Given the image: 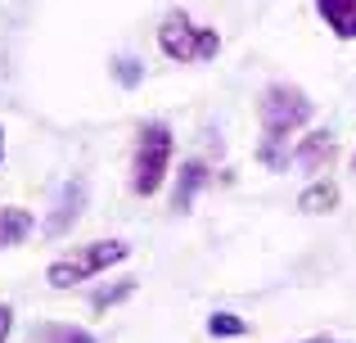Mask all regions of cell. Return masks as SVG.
Wrapping results in <instances>:
<instances>
[{"instance_id": "6da1fadb", "label": "cell", "mask_w": 356, "mask_h": 343, "mask_svg": "<svg viewBox=\"0 0 356 343\" xmlns=\"http://www.w3.org/2000/svg\"><path fill=\"white\" fill-rule=\"evenodd\" d=\"M307 122H312V99H307L302 90L289 86V81L266 86V95H261V131H266V141H261V163L275 168V172L289 168V154H280V145Z\"/></svg>"}, {"instance_id": "7a4b0ae2", "label": "cell", "mask_w": 356, "mask_h": 343, "mask_svg": "<svg viewBox=\"0 0 356 343\" xmlns=\"http://www.w3.org/2000/svg\"><path fill=\"white\" fill-rule=\"evenodd\" d=\"M127 253H131V248L122 244V239H99V244H86V248H77V253H68V257H59V262H50L45 280H50L54 289H72V285L90 280V276L108 271V266L122 262Z\"/></svg>"}, {"instance_id": "3957f363", "label": "cell", "mask_w": 356, "mask_h": 343, "mask_svg": "<svg viewBox=\"0 0 356 343\" xmlns=\"http://www.w3.org/2000/svg\"><path fill=\"white\" fill-rule=\"evenodd\" d=\"M158 45H163V54L176 59V63H203L221 50V36L212 32V27H194L185 14H172L158 27Z\"/></svg>"}, {"instance_id": "277c9868", "label": "cell", "mask_w": 356, "mask_h": 343, "mask_svg": "<svg viewBox=\"0 0 356 343\" xmlns=\"http://www.w3.org/2000/svg\"><path fill=\"white\" fill-rule=\"evenodd\" d=\"M167 163H172V131L163 122H149L140 131V145H136V176H131V190L136 194H158L167 176Z\"/></svg>"}, {"instance_id": "5b68a950", "label": "cell", "mask_w": 356, "mask_h": 343, "mask_svg": "<svg viewBox=\"0 0 356 343\" xmlns=\"http://www.w3.org/2000/svg\"><path fill=\"white\" fill-rule=\"evenodd\" d=\"M316 5H321V18L334 27V36L356 41V0H316Z\"/></svg>"}, {"instance_id": "8992f818", "label": "cell", "mask_w": 356, "mask_h": 343, "mask_svg": "<svg viewBox=\"0 0 356 343\" xmlns=\"http://www.w3.org/2000/svg\"><path fill=\"white\" fill-rule=\"evenodd\" d=\"M81 203H86V185L81 181H72V185H63V199H59V212L50 217V235H63V230L77 221V212H81Z\"/></svg>"}, {"instance_id": "52a82bcc", "label": "cell", "mask_w": 356, "mask_h": 343, "mask_svg": "<svg viewBox=\"0 0 356 343\" xmlns=\"http://www.w3.org/2000/svg\"><path fill=\"white\" fill-rule=\"evenodd\" d=\"M32 235V212L23 208H0V248H14Z\"/></svg>"}, {"instance_id": "ba28073f", "label": "cell", "mask_w": 356, "mask_h": 343, "mask_svg": "<svg viewBox=\"0 0 356 343\" xmlns=\"http://www.w3.org/2000/svg\"><path fill=\"white\" fill-rule=\"evenodd\" d=\"M298 208H302V212H334V208H339V185H334V181L307 185V190L298 194Z\"/></svg>"}, {"instance_id": "9c48e42d", "label": "cell", "mask_w": 356, "mask_h": 343, "mask_svg": "<svg viewBox=\"0 0 356 343\" xmlns=\"http://www.w3.org/2000/svg\"><path fill=\"white\" fill-rule=\"evenodd\" d=\"M203 185H208V168H203V163H185V168H181V185H176V208L185 212Z\"/></svg>"}, {"instance_id": "30bf717a", "label": "cell", "mask_w": 356, "mask_h": 343, "mask_svg": "<svg viewBox=\"0 0 356 343\" xmlns=\"http://www.w3.org/2000/svg\"><path fill=\"white\" fill-rule=\"evenodd\" d=\"M330 154H334V141L325 131H316V136H307V141H302V150H298L293 159L302 163V168H321V163H330Z\"/></svg>"}, {"instance_id": "8fae6325", "label": "cell", "mask_w": 356, "mask_h": 343, "mask_svg": "<svg viewBox=\"0 0 356 343\" xmlns=\"http://www.w3.org/2000/svg\"><path fill=\"white\" fill-rule=\"evenodd\" d=\"M243 330H248V321H239L235 312H217V317L208 321V335H217V339H239Z\"/></svg>"}, {"instance_id": "7c38bea8", "label": "cell", "mask_w": 356, "mask_h": 343, "mask_svg": "<svg viewBox=\"0 0 356 343\" xmlns=\"http://www.w3.org/2000/svg\"><path fill=\"white\" fill-rule=\"evenodd\" d=\"M41 343H95V335L86 330H72V326H41Z\"/></svg>"}, {"instance_id": "4fadbf2b", "label": "cell", "mask_w": 356, "mask_h": 343, "mask_svg": "<svg viewBox=\"0 0 356 343\" xmlns=\"http://www.w3.org/2000/svg\"><path fill=\"white\" fill-rule=\"evenodd\" d=\"M113 72H118V81H122V86H136V81L145 77V68H140L136 59H118V63H113Z\"/></svg>"}, {"instance_id": "5bb4252c", "label": "cell", "mask_w": 356, "mask_h": 343, "mask_svg": "<svg viewBox=\"0 0 356 343\" xmlns=\"http://www.w3.org/2000/svg\"><path fill=\"white\" fill-rule=\"evenodd\" d=\"M131 289H136V285H118V289H104V294H95V298H90V303H95V308L104 312V308H113V303H122V298H127Z\"/></svg>"}, {"instance_id": "9a60e30c", "label": "cell", "mask_w": 356, "mask_h": 343, "mask_svg": "<svg viewBox=\"0 0 356 343\" xmlns=\"http://www.w3.org/2000/svg\"><path fill=\"white\" fill-rule=\"evenodd\" d=\"M9 330H14V312H9L5 303H0V343L9 339Z\"/></svg>"}, {"instance_id": "2e32d148", "label": "cell", "mask_w": 356, "mask_h": 343, "mask_svg": "<svg viewBox=\"0 0 356 343\" xmlns=\"http://www.w3.org/2000/svg\"><path fill=\"white\" fill-rule=\"evenodd\" d=\"M0 159H5V127H0Z\"/></svg>"}, {"instance_id": "e0dca14e", "label": "cell", "mask_w": 356, "mask_h": 343, "mask_svg": "<svg viewBox=\"0 0 356 343\" xmlns=\"http://www.w3.org/2000/svg\"><path fill=\"white\" fill-rule=\"evenodd\" d=\"M307 343H334V339H307Z\"/></svg>"}]
</instances>
